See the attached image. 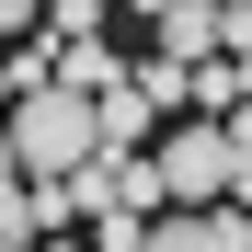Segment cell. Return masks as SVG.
I'll list each match as a JSON object with an SVG mask.
<instances>
[{
    "label": "cell",
    "instance_id": "cell-4",
    "mask_svg": "<svg viewBox=\"0 0 252 252\" xmlns=\"http://www.w3.org/2000/svg\"><path fill=\"white\" fill-rule=\"evenodd\" d=\"M0 34H34V0H0Z\"/></svg>",
    "mask_w": 252,
    "mask_h": 252
},
{
    "label": "cell",
    "instance_id": "cell-1",
    "mask_svg": "<svg viewBox=\"0 0 252 252\" xmlns=\"http://www.w3.org/2000/svg\"><path fill=\"white\" fill-rule=\"evenodd\" d=\"M0 149H12V172H34V184H69V172H92V103H69V92H46V80H34V92L0 115Z\"/></svg>",
    "mask_w": 252,
    "mask_h": 252
},
{
    "label": "cell",
    "instance_id": "cell-2",
    "mask_svg": "<svg viewBox=\"0 0 252 252\" xmlns=\"http://www.w3.org/2000/svg\"><path fill=\"white\" fill-rule=\"evenodd\" d=\"M160 172V206H184V218H206V206H241V126H172V138L149 149Z\"/></svg>",
    "mask_w": 252,
    "mask_h": 252
},
{
    "label": "cell",
    "instance_id": "cell-3",
    "mask_svg": "<svg viewBox=\"0 0 252 252\" xmlns=\"http://www.w3.org/2000/svg\"><path fill=\"white\" fill-rule=\"evenodd\" d=\"M138 252H252V229H241V206H206V218L160 206V218L138 229Z\"/></svg>",
    "mask_w": 252,
    "mask_h": 252
},
{
    "label": "cell",
    "instance_id": "cell-5",
    "mask_svg": "<svg viewBox=\"0 0 252 252\" xmlns=\"http://www.w3.org/2000/svg\"><path fill=\"white\" fill-rule=\"evenodd\" d=\"M0 195H12V149H0Z\"/></svg>",
    "mask_w": 252,
    "mask_h": 252
}]
</instances>
